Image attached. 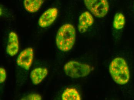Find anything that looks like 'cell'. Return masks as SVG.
<instances>
[{"label":"cell","mask_w":134,"mask_h":100,"mask_svg":"<svg viewBox=\"0 0 134 100\" xmlns=\"http://www.w3.org/2000/svg\"><path fill=\"white\" fill-rule=\"evenodd\" d=\"M19 50V41L18 37L15 32H12L9 34L6 52L9 56L13 57L17 54Z\"/></svg>","instance_id":"ba28073f"},{"label":"cell","mask_w":134,"mask_h":100,"mask_svg":"<svg viewBox=\"0 0 134 100\" xmlns=\"http://www.w3.org/2000/svg\"><path fill=\"white\" fill-rule=\"evenodd\" d=\"M94 22L93 17L90 13L88 11L83 12L79 17L78 31L81 33H85L93 24Z\"/></svg>","instance_id":"52a82bcc"},{"label":"cell","mask_w":134,"mask_h":100,"mask_svg":"<svg viewBox=\"0 0 134 100\" xmlns=\"http://www.w3.org/2000/svg\"><path fill=\"white\" fill-rule=\"evenodd\" d=\"M7 78V73L6 70L3 67L0 68V83H4Z\"/></svg>","instance_id":"5bb4252c"},{"label":"cell","mask_w":134,"mask_h":100,"mask_svg":"<svg viewBox=\"0 0 134 100\" xmlns=\"http://www.w3.org/2000/svg\"><path fill=\"white\" fill-rule=\"evenodd\" d=\"M63 100H81V97L78 91L74 88L66 89L62 95Z\"/></svg>","instance_id":"8fae6325"},{"label":"cell","mask_w":134,"mask_h":100,"mask_svg":"<svg viewBox=\"0 0 134 100\" xmlns=\"http://www.w3.org/2000/svg\"><path fill=\"white\" fill-rule=\"evenodd\" d=\"M64 70L68 76L76 79L86 77L93 70V68L87 64L71 61L64 65Z\"/></svg>","instance_id":"3957f363"},{"label":"cell","mask_w":134,"mask_h":100,"mask_svg":"<svg viewBox=\"0 0 134 100\" xmlns=\"http://www.w3.org/2000/svg\"><path fill=\"white\" fill-rule=\"evenodd\" d=\"M48 70L46 68L37 67L34 69L30 74L32 82L35 85L40 84L48 74Z\"/></svg>","instance_id":"9c48e42d"},{"label":"cell","mask_w":134,"mask_h":100,"mask_svg":"<svg viewBox=\"0 0 134 100\" xmlns=\"http://www.w3.org/2000/svg\"><path fill=\"white\" fill-rule=\"evenodd\" d=\"M42 97L40 95L36 93H32L28 95L26 97L22 99V100H41Z\"/></svg>","instance_id":"4fadbf2b"},{"label":"cell","mask_w":134,"mask_h":100,"mask_svg":"<svg viewBox=\"0 0 134 100\" xmlns=\"http://www.w3.org/2000/svg\"><path fill=\"white\" fill-rule=\"evenodd\" d=\"M58 10L56 8H49L45 11L39 19L38 24L42 28H46L52 25L58 17Z\"/></svg>","instance_id":"8992f818"},{"label":"cell","mask_w":134,"mask_h":100,"mask_svg":"<svg viewBox=\"0 0 134 100\" xmlns=\"http://www.w3.org/2000/svg\"><path fill=\"white\" fill-rule=\"evenodd\" d=\"M86 6L89 11L97 17H105L109 9L107 0H84Z\"/></svg>","instance_id":"277c9868"},{"label":"cell","mask_w":134,"mask_h":100,"mask_svg":"<svg viewBox=\"0 0 134 100\" xmlns=\"http://www.w3.org/2000/svg\"><path fill=\"white\" fill-rule=\"evenodd\" d=\"M34 58L33 49L27 48L23 50L17 59L18 66L26 70H29L31 66Z\"/></svg>","instance_id":"5b68a950"},{"label":"cell","mask_w":134,"mask_h":100,"mask_svg":"<svg viewBox=\"0 0 134 100\" xmlns=\"http://www.w3.org/2000/svg\"><path fill=\"white\" fill-rule=\"evenodd\" d=\"M125 23V19L124 15L121 13L115 14L113 20V26L114 29L120 30L122 29Z\"/></svg>","instance_id":"7c38bea8"},{"label":"cell","mask_w":134,"mask_h":100,"mask_svg":"<svg viewBox=\"0 0 134 100\" xmlns=\"http://www.w3.org/2000/svg\"><path fill=\"white\" fill-rule=\"evenodd\" d=\"M45 0H24V5L25 9L30 13L38 11Z\"/></svg>","instance_id":"30bf717a"},{"label":"cell","mask_w":134,"mask_h":100,"mask_svg":"<svg viewBox=\"0 0 134 100\" xmlns=\"http://www.w3.org/2000/svg\"><path fill=\"white\" fill-rule=\"evenodd\" d=\"M76 31L74 26L66 23L60 27L56 34L55 43L59 50L68 52L74 46L76 41Z\"/></svg>","instance_id":"6da1fadb"},{"label":"cell","mask_w":134,"mask_h":100,"mask_svg":"<svg viewBox=\"0 0 134 100\" xmlns=\"http://www.w3.org/2000/svg\"><path fill=\"white\" fill-rule=\"evenodd\" d=\"M109 72L113 80L119 85L126 84L130 80L129 67L123 58L117 57L113 59L109 65Z\"/></svg>","instance_id":"7a4b0ae2"}]
</instances>
